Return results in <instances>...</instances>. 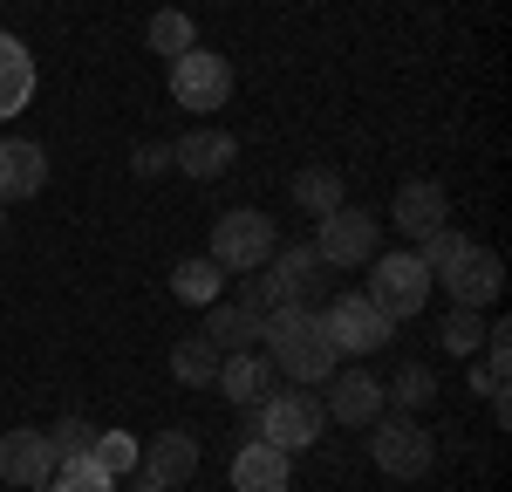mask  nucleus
Instances as JSON below:
<instances>
[{"mask_svg":"<svg viewBox=\"0 0 512 492\" xmlns=\"http://www.w3.org/2000/svg\"><path fill=\"white\" fill-rule=\"evenodd\" d=\"M321 410H328V424L369 431V424L390 410V397H383V383H376L369 369H335V376H328V397H321Z\"/></svg>","mask_w":512,"mask_h":492,"instance_id":"9d476101","label":"nucleus"},{"mask_svg":"<svg viewBox=\"0 0 512 492\" xmlns=\"http://www.w3.org/2000/svg\"><path fill=\"white\" fill-rule=\"evenodd\" d=\"M0 219H7V205H0Z\"/></svg>","mask_w":512,"mask_h":492,"instance_id":"473e14b6","label":"nucleus"},{"mask_svg":"<svg viewBox=\"0 0 512 492\" xmlns=\"http://www.w3.org/2000/svg\"><path fill=\"white\" fill-rule=\"evenodd\" d=\"M437 342H444L451 356H465V363H472L478 349H485V315H478V308H451V315L437 322Z\"/></svg>","mask_w":512,"mask_h":492,"instance_id":"a878e982","label":"nucleus"},{"mask_svg":"<svg viewBox=\"0 0 512 492\" xmlns=\"http://www.w3.org/2000/svg\"><path fill=\"white\" fill-rule=\"evenodd\" d=\"M274 274L294 287L301 301H321V287H328V274H335V267H321L315 246H274Z\"/></svg>","mask_w":512,"mask_h":492,"instance_id":"412c9836","label":"nucleus"},{"mask_svg":"<svg viewBox=\"0 0 512 492\" xmlns=\"http://www.w3.org/2000/svg\"><path fill=\"white\" fill-rule=\"evenodd\" d=\"M171 376H178L185 390H205V383H219V349H212L205 335H185V342L171 349Z\"/></svg>","mask_w":512,"mask_h":492,"instance_id":"4be33fe9","label":"nucleus"},{"mask_svg":"<svg viewBox=\"0 0 512 492\" xmlns=\"http://www.w3.org/2000/svg\"><path fill=\"white\" fill-rule=\"evenodd\" d=\"M280 246V226L267 212H253V205H239L226 212L219 226H212V260H219V274H260L267 260H274Z\"/></svg>","mask_w":512,"mask_h":492,"instance_id":"7ed1b4c3","label":"nucleus"},{"mask_svg":"<svg viewBox=\"0 0 512 492\" xmlns=\"http://www.w3.org/2000/svg\"><path fill=\"white\" fill-rule=\"evenodd\" d=\"M246 424H253V438L274 451H308L328 431V410H321L315 390H267L260 404L246 410Z\"/></svg>","mask_w":512,"mask_h":492,"instance_id":"f03ea898","label":"nucleus"},{"mask_svg":"<svg viewBox=\"0 0 512 492\" xmlns=\"http://www.w3.org/2000/svg\"><path fill=\"white\" fill-rule=\"evenodd\" d=\"M137 492H164V486H151V479H144V486H137Z\"/></svg>","mask_w":512,"mask_h":492,"instance_id":"2f4dec72","label":"nucleus"},{"mask_svg":"<svg viewBox=\"0 0 512 492\" xmlns=\"http://www.w3.org/2000/svg\"><path fill=\"white\" fill-rule=\"evenodd\" d=\"M437 281L451 287V301H458V308H492V301L506 294V260H499L492 246L472 240L451 267H444V274H437Z\"/></svg>","mask_w":512,"mask_h":492,"instance_id":"6e6552de","label":"nucleus"},{"mask_svg":"<svg viewBox=\"0 0 512 492\" xmlns=\"http://www.w3.org/2000/svg\"><path fill=\"white\" fill-rule=\"evenodd\" d=\"M465 246H472V233H458V226H437V233H424V240H417V260L431 267V281H437V274H444V267L465 253Z\"/></svg>","mask_w":512,"mask_h":492,"instance_id":"c85d7f7f","label":"nucleus"},{"mask_svg":"<svg viewBox=\"0 0 512 492\" xmlns=\"http://www.w3.org/2000/svg\"><path fill=\"white\" fill-rule=\"evenodd\" d=\"M219 287H226V274H219V260H212V253H192V260H178V267H171V294H178L185 308H212V301H219Z\"/></svg>","mask_w":512,"mask_h":492,"instance_id":"aec40b11","label":"nucleus"},{"mask_svg":"<svg viewBox=\"0 0 512 492\" xmlns=\"http://www.w3.org/2000/svg\"><path fill=\"white\" fill-rule=\"evenodd\" d=\"M48 492H117V479H110L96 458H62L55 479H48Z\"/></svg>","mask_w":512,"mask_h":492,"instance_id":"cd10ccee","label":"nucleus"},{"mask_svg":"<svg viewBox=\"0 0 512 492\" xmlns=\"http://www.w3.org/2000/svg\"><path fill=\"white\" fill-rule=\"evenodd\" d=\"M0 479L21 492H35L55 479V451H48V431H0Z\"/></svg>","mask_w":512,"mask_h":492,"instance_id":"9b49d317","label":"nucleus"},{"mask_svg":"<svg viewBox=\"0 0 512 492\" xmlns=\"http://www.w3.org/2000/svg\"><path fill=\"white\" fill-rule=\"evenodd\" d=\"M315 253H321V267H362V260H376V219L362 205H335L315 233Z\"/></svg>","mask_w":512,"mask_h":492,"instance_id":"1a4fd4ad","label":"nucleus"},{"mask_svg":"<svg viewBox=\"0 0 512 492\" xmlns=\"http://www.w3.org/2000/svg\"><path fill=\"white\" fill-rule=\"evenodd\" d=\"M321 328H328L335 356H376V349H390V335H396V322L369 301V294H328Z\"/></svg>","mask_w":512,"mask_h":492,"instance_id":"20e7f679","label":"nucleus"},{"mask_svg":"<svg viewBox=\"0 0 512 492\" xmlns=\"http://www.w3.org/2000/svg\"><path fill=\"white\" fill-rule=\"evenodd\" d=\"M369 301L390 315V322H410L424 301H431V267L417 253H376L369 260Z\"/></svg>","mask_w":512,"mask_h":492,"instance_id":"423d86ee","label":"nucleus"},{"mask_svg":"<svg viewBox=\"0 0 512 492\" xmlns=\"http://www.w3.org/2000/svg\"><path fill=\"white\" fill-rule=\"evenodd\" d=\"M294 205H301V212H315V219H328L335 205H349V199H342V178H335L328 164H315V171H301V178H294Z\"/></svg>","mask_w":512,"mask_h":492,"instance_id":"b1692460","label":"nucleus"},{"mask_svg":"<svg viewBox=\"0 0 512 492\" xmlns=\"http://www.w3.org/2000/svg\"><path fill=\"white\" fill-rule=\"evenodd\" d=\"M130 171H137V178H158V171H171V144H137V151H130Z\"/></svg>","mask_w":512,"mask_h":492,"instance_id":"7c9ffc66","label":"nucleus"},{"mask_svg":"<svg viewBox=\"0 0 512 492\" xmlns=\"http://www.w3.org/2000/svg\"><path fill=\"white\" fill-rule=\"evenodd\" d=\"M260 335H267V315L253 301H212L205 308V342L212 349H260Z\"/></svg>","mask_w":512,"mask_h":492,"instance_id":"4468645a","label":"nucleus"},{"mask_svg":"<svg viewBox=\"0 0 512 492\" xmlns=\"http://www.w3.org/2000/svg\"><path fill=\"white\" fill-rule=\"evenodd\" d=\"M267 363H274V376H287V383H301V390H315V383H328L335 376V342H328V328H321V308H308V301H294V308H274L267 315Z\"/></svg>","mask_w":512,"mask_h":492,"instance_id":"f257e3e1","label":"nucleus"},{"mask_svg":"<svg viewBox=\"0 0 512 492\" xmlns=\"http://www.w3.org/2000/svg\"><path fill=\"white\" fill-rule=\"evenodd\" d=\"M233 492H287V451L246 438L233 451Z\"/></svg>","mask_w":512,"mask_h":492,"instance_id":"f3484780","label":"nucleus"},{"mask_svg":"<svg viewBox=\"0 0 512 492\" xmlns=\"http://www.w3.org/2000/svg\"><path fill=\"white\" fill-rule=\"evenodd\" d=\"M219 390H226L239 410H253L267 390H274V363L253 356V349H233V356H219Z\"/></svg>","mask_w":512,"mask_h":492,"instance_id":"a211bd4d","label":"nucleus"},{"mask_svg":"<svg viewBox=\"0 0 512 492\" xmlns=\"http://www.w3.org/2000/svg\"><path fill=\"white\" fill-rule=\"evenodd\" d=\"M35 96V55L14 35H0V117H21Z\"/></svg>","mask_w":512,"mask_h":492,"instance_id":"6ab92c4d","label":"nucleus"},{"mask_svg":"<svg viewBox=\"0 0 512 492\" xmlns=\"http://www.w3.org/2000/svg\"><path fill=\"white\" fill-rule=\"evenodd\" d=\"M239 144L226 130H185V137H171V164L185 171V178H219V171H233Z\"/></svg>","mask_w":512,"mask_h":492,"instance_id":"ddd939ff","label":"nucleus"},{"mask_svg":"<svg viewBox=\"0 0 512 492\" xmlns=\"http://www.w3.org/2000/svg\"><path fill=\"white\" fill-rule=\"evenodd\" d=\"M89 458L110 472V479H123L130 465H137V438L130 431H96V445H89Z\"/></svg>","mask_w":512,"mask_h":492,"instance_id":"c756f323","label":"nucleus"},{"mask_svg":"<svg viewBox=\"0 0 512 492\" xmlns=\"http://www.w3.org/2000/svg\"><path fill=\"white\" fill-rule=\"evenodd\" d=\"M144 35H151V48H158V55H171V62H178L185 48H198V28H192V14H185V7H158Z\"/></svg>","mask_w":512,"mask_h":492,"instance_id":"393cba45","label":"nucleus"},{"mask_svg":"<svg viewBox=\"0 0 512 492\" xmlns=\"http://www.w3.org/2000/svg\"><path fill=\"white\" fill-rule=\"evenodd\" d=\"M390 219H396V233H403V240L417 246L424 233H437V226H451V192H444V185H431V178H410V185L396 192Z\"/></svg>","mask_w":512,"mask_h":492,"instance_id":"f8f14e48","label":"nucleus"},{"mask_svg":"<svg viewBox=\"0 0 512 492\" xmlns=\"http://www.w3.org/2000/svg\"><path fill=\"white\" fill-rule=\"evenodd\" d=\"M41 185H48V158H41V144H21V137H0V205H14V199H35Z\"/></svg>","mask_w":512,"mask_h":492,"instance_id":"2eb2a0df","label":"nucleus"},{"mask_svg":"<svg viewBox=\"0 0 512 492\" xmlns=\"http://www.w3.org/2000/svg\"><path fill=\"white\" fill-rule=\"evenodd\" d=\"M198 472V438H185V431H158V438H151V445H144V479H151V486H185V479H192Z\"/></svg>","mask_w":512,"mask_h":492,"instance_id":"dca6fc26","label":"nucleus"},{"mask_svg":"<svg viewBox=\"0 0 512 492\" xmlns=\"http://www.w3.org/2000/svg\"><path fill=\"white\" fill-rule=\"evenodd\" d=\"M89 445H96V424H89L82 410H62V417L48 424V451H55V465H62V458H89Z\"/></svg>","mask_w":512,"mask_h":492,"instance_id":"bb28decb","label":"nucleus"},{"mask_svg":"<svg viewBox=\"0 0 512 492\" xmlns=\"http://www.w3.org/2000/svg\"><path fill=\"white\" fill-rule=\"evenodd\" d=\"M403 417H417V410H431V397H437V369H424V363H403L396 369V383L383 390Z\"/></svg>","mask_w":512,"mask_h":492,"instance_id":"5701e85b","label":"nucleus"},{"mask_svg":"<svg viewBox=\"0 0 512 492\" xmlns=\"http://www.w3.org/2000/svg\"><path fill=\"white\" fill-rule=\"evenodd\" d=\"M369 458H376V472H390V479H424L437 465V438L417 417H376V424H369Z\"/></svg>","mask_w":512,"mask_h":492,"instance_id":"39448f33","label":"nucleus"},{"mask_svg":"<svg viewBox=\"0 0 512 492\" xmlns=\"http://www.w3.org/2000/svg\"><path fill=\"white\" fill-rule=\"evenodd\" d=\"M171 96H178V110H219L226 96H233V62L226 55H212V48H185L178 62H171Z\"/></svg>","mask_w":512,"mask_h":492,"instance_id":"0eeeda50","label":"nucleus"}]
</instances>
